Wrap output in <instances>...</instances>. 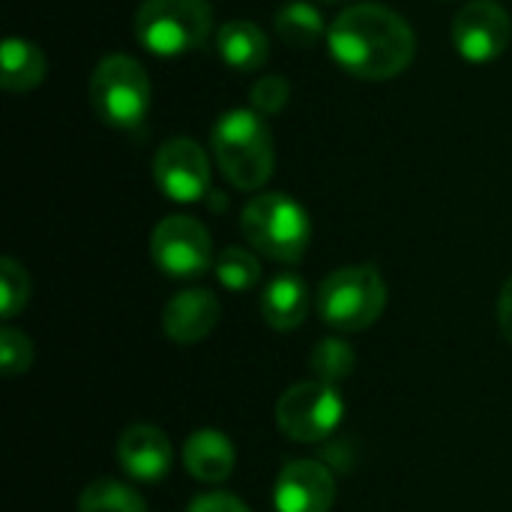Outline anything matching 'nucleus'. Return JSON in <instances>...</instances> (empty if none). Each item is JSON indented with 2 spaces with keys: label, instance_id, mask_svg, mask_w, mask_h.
<instances>
[{
  "label": "nucleus",
  "instance_id": "bb28decb",
  "mask_svg": "<svg viewBox=\"0 0 512 512\" xmlns=\"http://www.w3.org/2000/svg\"><path fill=\"white\" fill-rule=\"evenodd\" d=\"M321 3H348V0H321Z\"/></svg>",
  "mask_w": 512,
  "mask_h": 512
},
{
  "label": "nucleus",
  "instance_id": "393cba45",
  "mask_svg": "<svg viewBox=\"0 0 512 512\" xmlns=\"http://www.w3.org/2000/svg\"><path fill=\"white\" fill-rule=\"evenodd\" d=\"M186 512H252L240 498L228 495V492H207V495H198Z\"/></svg>",
  "mask_w": 512,
  "mask_h": 512
},
{
  "label": "nucleus",
  "instance_id": "a211bd4d",
  "mask_svg": "<svg viewBox=\"0 0 512 512\" xmlns=\"http://www.w3.org/2000/svg\"><path fill=\"white\" fill-rule=\"evenodd\" d=\"M276 33L291 48H309L321 42L330 30L324 24V15L312 3L297 0V3H285L276 12Z\"/></svg>",
  "mask_w": 512,
  "mask_h": 512
},
{
  "label": "nucleus",
  "instance_id": "9d476101",
  "mask_svg": "<svg viewBox=\"0 0 512 512\" xmlns=\"http://www.w3.org/2000/svg\"><path fill=\"white\" fill-rule=\"evenodd\" d=\"M512 36L510 12L495 0H471L453 21V45L468 63H489L507 51Z\"/></svg>",
  "mask_w": 512,
  "mask_h": 512
},
{
  "label": "nucleus",
  "instance_id": "f257e3e1",
  "mask_svg": "<svg viewBox=\"0 0 512 512\" xmlns=\"http://www.w3.org/2000/svg\"><path fill=\"white\" fill-rule=\"evenodd\" d=\"M327 48L348 75L387 81L411 66L417 39L411 24L390 6L357 3L330 24Z\"/></svg>",
  "mask_w": 512,
  "mask_h": 512
},
{
  "label": "nucleus",
  "instance_id": "9b49d317",
  "mask_svg": "<svg viewBox=\"0 0 512 512\" xmlns=\"http://www.w3.org/2000/svg\"><path fill=\"white\" fill-rule=\"evenodd\" d=\"M336 504L333 474L312 459L288 462L273 489L276 512H330Z\"/></svg>",
  "mask_w": 512,
  "mask_h": 512
},
{
  "label": "nucleus",
  "instance_id": "ddd939ff",
  "mask_svg": "<svg viewBox=\"0 0 512 512\" xmlns=\"http://www.w3.org/2000/svg\"><path fill=\"white\" fill-rule=\"evenodd\" d=\"M222 315V306L213 291L207 288H189L168 300L162 309V330L177 345H195L207 339Z\"/></svg>",
  "mask_w": 512,
  "mask_h": 512
},
{
  "label": "nucleus",
  "instance_id": "423d86ee",
  "mask_svg": "<svg viewBox=\"0 0 512 512\" xmlns=\"http://www.w3.org/2000/svg\"><path fill=\"white\" fill-rule=\"evenodd\" d=\"M93 111L117 129H135L150 108V78L129 54H108L90 75Z\"/></svg>",
  "mask_w": 512,
  "mask_h": 512
},
{
  "label": "nucleus",
  "instance_id": "1a4fd4ad",
  "mask_svg": "<svg viewBox=\"0 0 512 512\" xmlns=\"http://www.w3.org/2000/svg\"><path fill=\"white\" fill-rule=\"evenodd\" d=\"M153 177L165 198L192 204L210 195V159L192 138H171L153 159Z\"/></svg>",
  "mask_w": 512,
  "mask_h": 512
},
{
  "label": "nucleus",
  "instance_id": "5701e85b",
  "mask_svg": "<svg viewBox=\"0 0 512 512\" xmlns=\"http://www.w3.org/2000/svg\"><path fill=\"white\" fill-rule=\"evenodd\" d=\"M0 360H3V375L15 378L24 375L33 363V345L30 336L15 330V327H3L0 330Z\"/></svg>",
  "mask_w": 512,
  "mask_h": 512
},
{
  "label": "nucleus",
  "instance_id": "a878e982",
  "mask_svg": "<svg viewBox=\"0 0 512 512\" xmlns=\"http://www.w3.org/2000/svg\"><path fill=\"white\" fill-rule=\"evenodd\" d=\"M498 327H501L504 339L512 345V276L504 282L501 297H498Z\"/></svg>",
  "mask_w": 512,
  "mask_h": 512
},
{
  "label": "nucleus",
  "instance_id": "6ab92c4d",
  "mask_svg": "<svg viewBox=\"0 0 512 512\" xmlns=\"http://www.w3.org/2000/svg\"><path fill=\"white\" fill-rule=\"evenodd\" d=\"M78 512H147V504L120 480H96L81 492Z\"/></svg>",
  "mask_w": 512,
  "mask_h": 512
},
{
  "label": "nucleus",
  "instance_id": "412c9836",
  "mask_svg": "<svg viewBox=\"0 0 512 512\" xmlns=\"http://www.w3.org/2000/svg\"><path fill=\"white\" fill-rule=\"evenodd\" d=\"M216 276L228 291H249L261 282V264L252 252L228 246L216 255Z\"/></svg>",
  "mask_w": 512,
  "mask_h": 512
},
{
  "label": "nucleus",
  "instance_id": "aec40b11",
  "mask_svg": "<svg viewBox=\"0 0 512 512\" xmlns=\"http://www.w3.org/2000/svg\"><path fill=\"white\" fill-rule=\"evenodd\" d=\"M354 363H357V354L354 348L345 342V339H321L312 354H309V366H312V375L315 381H324V384H339L345 381L351 372H354Z\"/></svg>",
  "mask_w": 512,
  "mask_h": 512
},
{
  "label": "nucleus",
  "instance_id": "20e7f679",
  "mask_svg": "<svg viewBox=\"0 0 512 512\" xmlns=\"http://www.w3.org/2000/svg\"><path fill=\"white\" fill-rule=\"evenodd\" d=\"M240 228L252 249L279 264H297L312 240L309 213L282 192L255 195L240 213Z\"/></svg>",
  "mask_w": 512,
  "mask_h": 512
},
{
  "label": "nucleus",
  "instance_id": "2eb2a0df",
  "mask_svg": "<svg viewBox=\"0 0 512 512\" xmlns=\"http://www.w3.org/2000/svg\"><path fill=\"white\" fill-rule=\"evenodd\" d=\"M309 309H312V297L297 273H279L276 279L267 282L261 294V315L279 333L297 330L306 321Z\"/></svg>",
  "mask_w": 512,
  "mask_h": 512
},
{
  "label": "nucleus",
  "instance_id": "dca6fc26",
  "mask_svg": "<svg viewBox=\"0 0 512 512\" xmlns=\"http://www.w3.org/2000/svg\"><path fill=\"white\" fill-rule=\"evenodd\" d=\"M216 48L219 57L237 72H255L270 57L267 36L252 21H225L216 30Z\"/></svg>",
  "mask_w": 512,
  "mask_h": 512
},
{
  "label": "nucleus",
  "instance_id": "6e6552de",
  "mask_svg": "<svg viewBox=\"0 0 512 512\" xmlns=\"http://www.w3.org/2000/svg\"><path fill=\"white\" fill-rule=\"evenodd\" d=\"M150 255L165 276L174 279H195L210 270L213 261V240L207 228L183 213L165 216L150 237Z\"/></svg>",
  "mask_w": 512,
  "mask_h": 512
},
{
  "label": "nucleus",
  "instance_id": "39448f33",
  "mask_svg": "<svg viewBox=\"0 0 512 512\" xmlns=\"http://www.w3.org/2000/svg\"><path fill=\"white\" fill-rule=\"evenodd\" d=\"M213 12L207 0H144L135 12L138 42L159 54L177 57L207 42Z\"/></svg>",
  "mask_w": 512,
  "mask_h": 512
},
{
  "label": "nucleus",
  "instance_id": "4be33fe9",
  "mask_svg": "<svg viewBox=\"0 0 512 512\" xmlns=\"http://www.w3.org/2000/svg\"><path fill=\"white\" fill-rule=\"evenodd\" d=\"M30 297V279L27 270L15 261V258H3L0 261V312L3 318H15Z\"/></svg>",
  "mask_w": 512,
  "mask_h": 512
},
{
  "label": "nucleus",
  "instance_id": "f3484780",
  "mask_svg": "<svg viewBox=\"0 0 512 512\" xmlns=\"http://www.w3.org/2000/svg\"><path fill=\"white\" fill-rule=\"evenodd\" d=\"M45 54L39 45H33L30 39H18L9 36L3 42V63H0V84L9 93H24L33 90L42 78H45Z\"/></svg>",
  "mask_w": 512,
  "mask_h": 512
},
{
  "label": "nucleus",
  "instance_id": "f03ea898",
  "mask_svg": "<svg viewBox=\"0 0 512 512\" xmlns=\"http://www.w3.org/2000/svg\"><path fill=\"white\" fill-rule=\"evenodd\" d=\"M210 144L216 153V165L231 186L243 192H255L273 177V165H276L273 135L258 111L252 108L225 111L210 129Z\"/></svg>",
  "mask_w": 512,
  "mask_h": 512
},
{
  "label": "nucleus",
  "instance_id": "b1692460",
  "mask_svg": "<svg viewBox=\"0 0 512 512\" xmlns=\"http://www.w3.org/2000/svg\"><path fill=\"white\" fill-rule=\"evenodd\" d=\"M288 96H291V87H288V81L279 78V75H264L261 81H255V87H252V93H249L252 111H258L261 117H264V114H279V111L285 108Z\"/></svg>",
  "mask_w": 512,
  "mask_h": 512
},
{
  "label": "nucleus",
  "instance_id": "0eeeda50",
  "mask_svg": "<svg viewBox=\"0 0 512 512\" xmlns=\"http://www.w3.org/2000/svg\"><path fill=\"white\" fill-rule=\"evenodd\" d=\"M345 405L333 384L300 381L288 387L276 402V426L297 444H321L342 423Z\"/></svg>",
  "mask_w": 512,
  "mask_h": 512
},
{
  "label": "nucleus",
  "instance_id": "4468645a",
  "mask_svg": "<svg viewBox=\"0 0 512 512\" xmlns=\"http://www.w3.org/2000/svg\"><path fill=\"white\" fill-rule=\"evenodd\" d=\"M183 465H186V474L195 477L198 483L216 486V483H225L234 474L237 453H234V444H231V438L225 432L198 429L183 444Z\"/></svg>",
  "mask_w": 512,
  "mask_h": 512
},
{
  "label": "nucleus",
  "instance_id": "f8f14e48",
  "mask_svg": "<svg viewBox=\"0 0 512 512\" xmlns=\"http://www.w3.org/2000/svg\"><path fill=\"white\" fill-rule=\"evenodd\" d=\"M120 468L141 483H156L171 471V441L150 423H135L117 438Z\"/></svg>",
  "mask_w": 512,
  "mask_h": 512
},
{
  "label": "nucleus",
  "instance_id": "7ed1b4c3",
  "mask_svg": "<svg viewBox=\"0 0 512 512\" xmlns=\"http://www.w3.org/2000/svg\"><path fill=\"white\" fill-rule=\"evenodd\" d=\"M321 321L339 333L369 330L387 309V282L372 264H351L333 270L315 294Z\"/></svg>",
  "mask_w": 512,
  "mask_h": 512
}]
</instances>
